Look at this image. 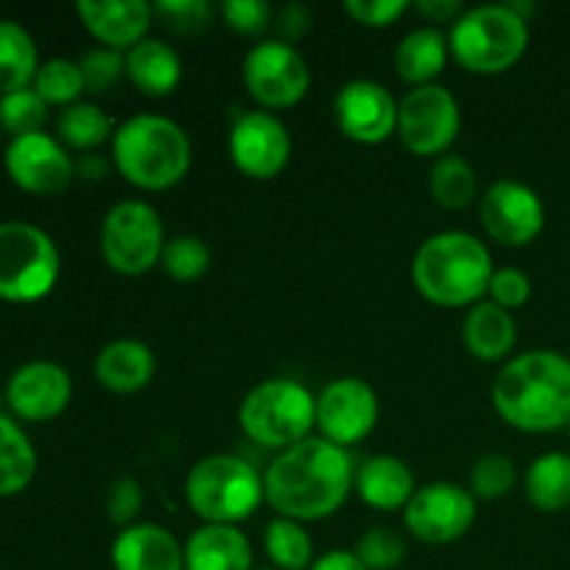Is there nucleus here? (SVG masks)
Listing matches in <instances>:
<instances>
[{"label":"nucleus","instance_id":"f257e3e1","mask_svg":"<svg viewBox=\"0 0 570 570\" xmlns=\"http://www.w3.org/2000/svg\"><path fill=\"white\" fill-rule=\"evenodd\" d=\"M354 476L356 468L348 449L312 434L304 443L276 454L267 465L265 504L289 521H323L348 501Z\"/></svg>","mask_w":570,"mask_h":570},{"label":"nucleus","instance_id":"f03ea898","mask_svg":"<svg viewBox=\"0 0 570 570\" xmlns=\"http://www.w3.org/2000/svg\"><path fill=\"white\" fill-rule=\"evenodd\" d=\"M493 406L507 426L549 434L570 426V360L538 348L515 356L493 382Z\"/></svg>","mask_w":570,"mask_h":570},{"label":"nucleus","instance_id":"7ed1b4c3","mask_svg":"<svg viewBox=\"0 0 570 570\" xmlns=\"http://www.w3.org/2000/svg\"><path fill=\"white\" fill-rule=\"evenodd\" d=\"M488 245L468 232H440L412 256V284L429 304L462 309L488 298L493 276Z\"/></svg>","mask_w":570,"mask_h":570},{"label":"nucleus","instance_id":"20e7f679","mask_svg":"<svg viewBox=\"0 0 570 570\" xmlns=\"http://www.w3.org/2000/svg\"><path fill=\"white\" fill-rule=\"evenodd\" d=\"M111 165L131 187L165 193L193 167V142L170 117L134 115L111 137Z\"/></svg>","mask_w":570,"mask_h":570},{"label":"nucleus","instance_id":"39448f33","mask_svg":"<svg viewBox=\"0 0 570 570\" xmlns=\"http://www.w3.org/2000/svg\"><path fill=\"white\" fill-rule=\"evenodd\" d=\"M184 495L204 523L237 527L265 504V476L237 454H212L187 473Z\"/></svg>","mask_w":570,"mask_h":570},{"label":"nucleus","instance_id":"423d86ee","mask_svg":"<svg viewBox=\"0 0 570 570\" xmlns=\"http://www.w3.org/2000/svg\"><path fill=\"white\" fill-rule=\"evenodd\" d=\"M451 59L473 76H501L523 59L529 48V22L507 3L476 6L449 31Z\"/></svg>","mask_w":570,"mask_h":570},{"label":"nucleus","instance_id":"0eeeda50","mask_svg":"<svg viewBox=\"0 0 570 570\" xmlns=\"http://www.w3.org/2000/svg\"><path fill=\"white\" fill-rule=\"evenodd\" d=\"M315 401L317 395L295 379H267L256 384L239 404V429L250 443L282 454L312 438Z\"/></svg>","mask_w":570,"mask_h":570},{"label":"nucleus","instance_id":"6e6552de","mask_svg":"<svg viewBox=\"0 0 570 570\" xmlns=\"http://www.w3.org/2000/svg\"><path fill=\"white\" fill-rule=\"evenodd\" d=\"M61 256L48 232L26 220L0 223V301L37 304L53 293Z\"/></svg>","mask_w":570,"mask_h":570},{"label":"nucleus","instance_id":"1a4fd4ad","mask_svg":"<svg viewBox=\"0 0 570 570\" xmlns=\"http://www.w3.org/2000/svg\"><path fill=\"white\" fill-rule=\"evenodd\" d=\"M100 256L120 276H145L165 250V223L150 204L137 198L117 200L100 223Z\"/></svg>","mask_w":570,"mask_h":570},{"label":"nucleus","instance_id":"9d476101","mask_svg":"<svg viewBox=\"0 0 570 570\" xmlns=\"http://www.w3.org/2000/svg\"><path fill=\"white\" fill-rule=\"evenodd\" d=\"M243 81L250 98L265 111L293 109L306 98L312 72L295 45L262 39L243 61Z\"/></svg>","mask_w":570,"mask_h":570},{"label":"nucleus","instance_id":"9b49d317","mask_svg":"<svg viewBox=\"0 0 570 570\" xmlns=\"http://www.w3.org/2000/svg\"><path fill=\"white\" fill-rule=\"evenodd\" d=\"M460 104L440 83L415 87L399 100V139L415 156H445L460 134Z\"/></svg>","mask_w":570,"mask_h":570},{"label":"nucleus","instance_id":"f8f14e48","mask_svg":"<svg viewBox=\"0 0 570 570\" xmlns=\"http://www.w3.org/2000/svg\"><path fill=\"white\" fill-rule=\"evenodd\" d=\"M476 499L454 482H429L415 490L404 510V527L412 538L429 546L456 543L476 521Z\"/></svg>","mask_w":570,"mask_h":570},{"label":"nucleus","instance_id":"ddd939ff","mask_svg":"<svg viewBox=\"0 0 570 570\" xmlns=\"http://www.w3.org/2000/svg\"><path fill=\"white\" fill-rule=\"evenodd\" d=\"M379 412H382L379 393L365 379H334L321 390L315 401L317 438L343 445V449L362 443L376 429Z\"/></svg>","mask_w":570,"mask_h":570},{"label":"nucleus","instance_id":"4468645a","mask_svg":"<svg viewBox=\"0 0 570 570\" xmlns=\"http://www.w3.org/2000/svg\"><path fill=\"white\" fill-rule=\"evenodd\" d=\"M479 220L493 243L523 248L543 234L546 206L532 187L501 178L479 198Z\"/></svg>","mask_w":570,"mask_h":570},{"label":"nucleus","instance_id":"2eb2a0df","mask_svg":"<svg viewBox=\"0 0 570 570\" xmlns=\"http://www.w3.org/2000/svg\"><path fill=\"white\" fill-rule=\"evenodd\" d=\"M228 156L243 176L271 181L289 165L293 137L273 111H243L228 131Z\"/></svg>","mask_w":570,"mask_h":570},{"label":"nucleus","instance_id":"dca6fc26","mask_svg":"<svg viewBox=\"0 0 570 570\" xmlns=\"http://www.w3.org/2000/svg\"><path fill=\"white\" fill-rule=\"evenodd\" d=\"M3 167L11 181L22 193L61 195L76 178V161L67 154L65 145L50 134H28V137L9 139L3 154Z\"/></svg>","mask_w":570,"mask_h":570},{"label":"nucleus","instance_id":"f3484780","mask_svg":"<svg viewBox=\"0 0 570 570\" xmlns=\"http://www.w3.org/2000/svg\"><path fill=\"white\" fill-rule=\"evenodd\" d=\"M334 120L354 142L382 145L399 131V100L384 83L354 78L334 98Z\"/></svg>","mask_w":570,"mask_h":570},{"label":"nucleus","instance_id":"a211bd4d","mask_svg":"<svg viewBox=\"0 0 570 570\" xmlns=\"http://www.w3.org/2000/svg\"><path fill=\"white\" fill-rule=\"evenodd\" d=\"M72 401V379L61 365L48 360L26 362L6 384V404L11 415L28 423L59 417Z\"/></svg>","mask_w":570,"mask_h":570},{"label":"nucleus","instance_id":"6ab92c4d","mask_svg":"<svg viewBox=\"0 0 570 570\" xmlns=\"http://www.w3.org/2000/svg\"><path fill=\"white\" fill-rule=\"evenodd\" d=\"M81 26L100 42V48L128 53L148 39L154 6L145 0H81L76 6Z\"/></svg>","mask_w":570,"mask_h":570},{"label":"nucleus","instance_id":"aec40b11","mask_svg":"<svg viewBox=\"0 0 570 570\" xmlns=\"http://www.w3.org/2000/svg\"><path fill=\"white\" fill-rule=\"evenodd\" d=\"M115 570H184V546L159 523H134L120 529L111 543Z\"/></svg>","mask_w":570,"mask_h":570},{"label":"nucleus","instance_id":"412c9836","mask_svg":"<svg viewBox=\"0 0 570 570\" xmlns=\"http://www.w3.org/2000/svg\"><path fill=\"white\" fill-rule=\"evenodd\" d=\"M354 490L371 510L395 512L406 510V504L415 495V473L404 460L390 454L367 456L354 476Z\"/></svg>","mask_w":570,"mask_h":570},{"label":"nucleus","instance_id":"4be33fe9","mask_svg":"<svg viewBox=\"0 0 570 570\" xmlns=\"http://www.w3.org/2000/svg\"><path fill=\"white\" fill-rule=\"evenodd\" d=\"M156 376V354L131 337L111 340L95 356V379L104 390L131 395L148 387Z\"/></svg>","mask_w":570,"mask_h":570},{"label":"nucleus","instance_id":"5701e85b","mask_svg":"<svg viewBox=\"0 0 570 570\" xmlns=\"http://www.w3.org/2000/svg\"><path fill=\"white\" fill-rule=\"evenodd\" d=\"M184 570H254V549L237 527L204 523L184 543Z\"/></svg>","mask_w":570,"mask_h":570},{"label":"nucleus","instance_id":"b1692460","mask_svg":"<svg viewBox=\"0 0 570 570\" xmlns=\"http://www.w3.org/2000/svg\"><path fill=\"white\" fill-rule=\"evenodd\" d=\"M462 343L479 362L507 360L518 343L515 317L512 312L495 306L493 301H479L462 321Z\"/></svg>","mask_w":570,"mask_h":570},{"label":"nucleus","instance_id":"393cba45","mask_svg":"<svg viewBox=\"0 0 570 570\" xmlns=\"http://www.w3.org/2000/svg\"><path fill=\"white\" fill-rule=\"evenodd\" d=\"M181 56L165 39L148 37L126 53V78L150 98H165L181 83Z\"/></svg>","mask_w":570,"mask_h":570},{"label":"nucleus","instance_id":"a878e982","mask_svg":"<svg viewBox=\"0 0 570 570\" xmlns=\"http://www.w3.org/2000/svg\"><path fill=\"white\" fill-rule=\"evenodd\" d=\"M449 59V33H443V28H415L401 39L399 50H395V76L410 83L412 89L429 87L445 70Z\"/></svg>","mask_w":570,"mask_h":570},{"label":"nucleus","instance_id":"bb28decb","mask_svg":"<svg viewBox=\"0 0 570 570\" xmlns=\"http://www.w3.org/2000/svg\"><path fill=\"white\" fill-rule=\"evenodd\" d=\"M37 476V449L14 417L0 412V499L20 495Z\"/></svg>","mask_w":570,"mask_h":570},{"label":"nucleus","instance_id":"cd10ccee","mask_svg":"<svg viewBox=\"0 0 570 570\" xmlns=\"http://www.w3.org/2000/svg\"><path fill=\"white\" fill-rule=\"evenodd\" d=\"M37 42L14 20H0V95L28 89L39 70Z\"/></svg>","mask_w":570,"mask_h":570},{"label":"nucleus","instance_id":"c85d7f7f","mask_svg":"<svg viewBox=\"0 0 570 570\" xmlns=\"http://www.w3.org/2000/svg\"><path fill=\"white\" fill-rule=\"evenodd\" d=\"M529 504L540 512H562L570 507V454L549 451L529 465L523 479Z\"/></svg>","mask_w":570,"mask_h":570},{"label":"nucleus","instance_id":"c756f323","mask_svg":"<svg viewBox=\"0 0 570 570\" xmlns=\"http://www.w3.org/2000/svg\"><path fill=\"white\" fill-rule=\"evenodd\" d=\"M115 131L117 128L111 117L89 100H78V104L61 109L56 117V139L65 148L83 150V154H95L100 145L111 142Z\"/></svg>","mask_w":570,"mask_h":570},{"label":"nucleus","instance_id":"7c9ffc66","mask_svg":"<svg viewBox=\"0 0 570 570\" xmlns=\"http://www.w3.org/2000/svg\"><path fill=\"white\" fill-rule=\"evenodd\" d=\"M265 554L271 568L276 570H309L315 557V543L304 523L289 521V518H273L265 529Z\"/></svg>","mask_w":570,"mask_h":570},{"label":"nucleus","instance_id":"2f4dec72","mask_svg":"<svg viewBox=\"0 0 570 570\" xmlns=\"http://www.w3.org/2000/svg\"><path fill=\"white\" fill-rule=\"evenodd\" d=\"M429 189L443 209H465L479 198V176L471 161L445 154L432 165Z\"/></svg>","mask_w":570,"mask_h":570},{"label":"nucleus","instance_id":"473e14b6","mask_svg":"<svg viewBox=\"0 0 570 570\" xmlns=\"http://www.w3.org/2000/svg\"><path fill=\"white\" fill-rule=\"evenodd\" d=\"M33 92L45 100L48 106H67L78 104L81 95L87 92L83 87V76L78 61L72 59H48L39 65L37 78H33Z\"/></svg>","mask_w":570,"mask_h":570},{"label":"nucleus","instance_id":"72a5a7b5","mask_svg":"<svg viewBox=\"0 0 570 570\" xmlns=\"http://www.w3.org/2000/svg\"><path fill=\"white\" fill-rule=\"evenodd\" d=\"M159 265L176 282H198L212 267L209 245L200 237H193V234H178V237L165 243Z\"/></svg>","mask_w":570,"mask_h":570},{"label":"nucleus","instance_id":"f704fd0d","mask_svg":"<svg viewBox=\"0 0 570 570\" xmlns=\"http://www.w3.org/2000/svg\"><path fill=\"white\" fill-rule=\"evenodd\" d=\"M48 109L50 106L33 92V87L20 89V92L0 95V128L11 139L39 134L45 128V122H48Z\"/></svg>","mask_w":570,"mask_h":570},{"label":"nucleus","instance_id":"c9c22d12","mask_svg":"<svg viewBox=\"0 0 570 570\" xmlns=\"http://www.w3.org/2000/svg\"><path fill=\"white\" fill-rule=\"evenodd\" d=\"M518 482L515 462L507 454H482L471 468V493L476 501H499Z\"/></svg>","mask_w":570,"mask_h":570},{"label":"nucleus","instance_id":"e433bc0d","mask_svg":"<svg viewBox=\"0 0 570 570\" xmlns=\"http://www.w3.org/2000/svg\"><path fill=\"white\" fill-rule=\"evenodd\" d=\"M351 551L367 570H395L404 562L406 543L395 529L376 527L367 529Z\"/></svg>","mask_w":570,"mask_h":570},{"label":"nucleus","instance_id":"4c0bfd02","mask_svg":"<svg viewBox=\"0 0 570 570\" xmlns=\"http://www.w3.org/2000/svg\"><path fill=\"white\" fill-rule=\"evenodd\" d=\"M83 87L92 95L111 92L126 78V53L111 48H92L78 59Z\"/></svg>","mask_w":570,"mask_h":570},{"label":"nucleus","instance_id":"58836bf2","mask_svg":"<svg viewBox=\"0 0 570 570\" xmlns=\"http://www.w3.org/2000/svg\"><path fill=\"white\" fill-rule=\"evenodd\" d=\"M217 11L223 22L243 37H262L267 28H273V14H276V9L265 0H226Z\"/></svg>","mask_w":570,"mask_h":570},{"label":"nucleus","instance_id":"ea45409f","mask_svg":"<svg viewBox=\"0 0 570 570\" xmlns=\"http://www.w3.org/2000/svg\"><path fill=\"white\" fill-rule=\"evenodd\" d=\"M212 14H215V9L206 0H161V3H154V17H159L176 33L204 31Z\"/></svg>","mask_w":570,"mask_h":570},{"label":"nucleus","instance_id":"a19ab883","mask_svg":"<svg viewBox=\"0 0 570 570\" xmlns=\"http://www.w3.org/2000/svg\"><path fill=\"white\" fill-rule=\"evenodd\" d=\"M142 507H145L142 484L131 476L117 479V482L109 488V493H106V515H109V521L120 529L134 527L139 512H142Z\"/></svg>","mask_w":570,"mask_h":570},{"label":"nucleus","instance_id":"79ce46f5","mask_svg":"<svg viewBox=\"0 0 570 570\" xmlns=\"http://www.w3.org/2000/svg\"><path fill=\"white\" fill-rule=\"evenodd\" d=\"M532 298V278L518 267H495L488 284V301L501 309H521Z\"/></svg>","mask_w":570,"mask_h":570},{"label":"nucleus","instance_id":"37998d69","mask_svg":"<svg viewBox=\"0 0 570 570\" xmlns=\"http://www.w3.org/2000/svg\"><path fill=\"white\" fill-rule=\"evenodd\" d=\"M345 14L365 28H390L412 9L410 0H345Z\"/></svg>","mask_w":570,"mask_h":570},{"label":"nucleus","instance_id":"c03bdc74","mask_svg":"<svg viewBox=\"0 0 570 570\" xmlns=\"http://www.w3.org/2000/svg\"><path fill=\"white\" fill-rule=\"evenodd\" d=\"M273 28L278 33L276 39L287 45H298L312 31V9L304 3L278 6L276 14H273Z\"/></svg>","mask_w":570,"mask_h":570},{"label":"nucleus","instance_id":"a18cd8bd","mask_svg":"<svg viewBox=\"0 0 570 570\" xmlns=\"http://www.w3.org/2000/svg\"><path fill=\"white\" fill-rule=\"evenodd\" d=\"M412 9H415L423 20L432 22L434 28L454 26V22L465 14V6H462L460 0H421V3H412Z\"/></svg>","mask_w":570,"mask_h":570},{"label":"nucleus","instance_id":"49530a36","mask_svg":"<svg viewBox=\"0 0 570 570\" xmlns=\"http://www.w3.org/2000/svg\"><path fill=\"white\" fill-rule=\"evenodd\" d=\"M309 570H367V568L356 560L354 551L334 549V551H326L323 557H317Z\"/></svg>","mask_w":570,"mask_h":570},{"label":"nucleus","instance_id":"de8ad7c7","mask_svg":"<svg viewBox=\"0 0 570 570\" xmlns=\"http://www.w3.org/2000/svg\"><path fill=\"white\" fill-rule=\"evenodd\" d=\"M106 170H109V165H106V159L100 154H87L81 161H76V176L81 173L89 181H100L106 176Z\"/></svg>","mask_w":570,"mask_h":570},{"label":"nucleus","instance_id":"09e8293b","mask_svg":"<svg viewBox=\"0 0 570 570\" xmlns=\"http://www.w3.org/2000/svg\"><path fill=\"white\" fill-rule=\"evenodd\" d=\"M254 570H276V568H254Z\"/></svg>","mask_w":570,"mask_h":570},{"label":"nucleus","instance_id":"8fccbe9b","mask_svg":"<svg viewBox=\"0 0 570 570\" xmlns=\"http://www.w3.org/2000/svg\"><path fill=\"white\" fill-rule=\"evenodd\" d=\"M568 432H570V426H568Z\"/></svg>","mask_w":570,"mask_h":570}]
</instances>
